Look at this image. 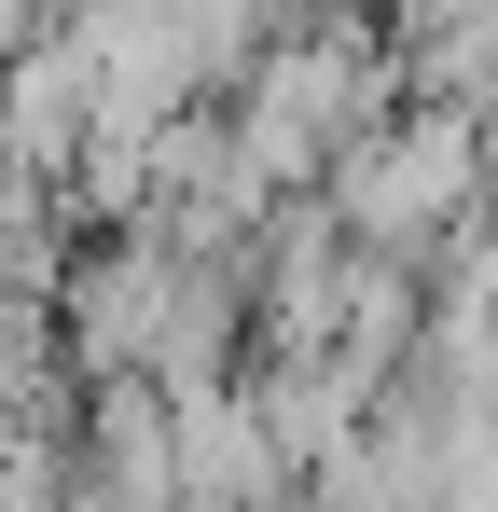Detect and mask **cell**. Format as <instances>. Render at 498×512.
Listing matches in <instances>:
<instances>
[{
    "mask_svg": "<svg viewBox=\"0 0 498 512\" xmlns=\"http://www.w3.org/2000/svg\"><path fill=\"white\" fill-rule=\"evenodd\" d=\"M83 125H97V56H83L70 28H28V42L0 56V167L56 180L83 153Z\"/></svg>",
    "mask_w": 498,
    "mask_h": 512,
    "instance_id": "5",
    "label": "cell"
},
{
    "mask_svg": "<svg viewBox=\"0 0 498 512\" xmlns=\"http://www.w3.org/2000/svg\"><path fill=\"white\" fill-rule=\"evenodd\" d=\"M277 512H319V499H305V485H291V499H277Z\"/></svg>",
    "mask_w": 498,
    "mask_h": 512,
    "instance_id": "9",
    "label": "cell"
},
{
    "mask_svg": "<svg viewBox=\"0 0 498 512\" xmlns=\"http://www.w3.org/2000/svg\"><path fill=\"white\" fill-rule=\"evenodd\" d=\"M332 222L388 263H429L471 208H485V111H443V97H402L388 125H360L332 153Z\"/></svg>",
    "mask_w": 498,
    "mask_h": 512,
    "instance_id": "1",
    "label": "cell"
},
{
    "mask_svg": "<svg viewBox=\"0 0 498 512\" xmlns=\"http://www.w3.org/2000/svg\"><path fill=\"white\" fill-rule=\"evenodd\" d=\"M70 402H83V374L56 346V291H14L0 305V429L14 416H70Z\"/></svg>",
    "mask_w": 498,
    "mask_h": 512,
    "instance_id": "7",
    "label": "cell"
},
{
    "mask_svg": "<svg viewBox=\"0 0 498 512\" xmlns=\"http://www.w3.org/2000/svg\"><path fill=\"white\" fill-rule=\"evenodd\" d=\"M166 291H180V236L166 222L70 236V263H56V346H70V374H153Z\"/></svg>",
    "mask_w": 498,
    "mask_h": 512,
    "instance_id": "2",
    "label": "cell"
},
{
    "mask_svg": "<svg viewBox=\"0 0 498 512\" xmlns=\"http://www.w3.org/2000/svg\"><path fill=\"white\" fill-rule=\"evenodd\" d=\"M166 416H180V512H277L305 471L277 457V429L249 402V374L222 388H166Z\"/></svg>",
    "mask_w": 498,
    "mask_h": 512,
    "instance_id": "4",
    "label": "cell"
},
{
    "mask_svg": "<svg viewBox=\"0 0 498 512\" xmlns=\"http://www.w3.org/2000/svg\"><path fill=\"white\" fill-rule=\"evenodd\" d=\"M291 14H374V0H291Z\"/></svg>",
    "mask_w": 498,
    "mask_h": 512,
    "instance_id": "8",
    "label": "cell"
},
{
    "mask_svg": "<svg viewBox=\"0 0 498 512\" xmlns=\"http://www.w3.org/2000/svg\"><path fill=\"white\" fill-rule=\"evenodd\" d=\"M70 512H180V416L153 374H83L70 402Z\"/></svg>",
    "mask_w": 498,
    "mask_h": 512,
    "instance_id": "3",
    "label": "cell"
},
{
    "mask_svg": "<svg viewBox=\"0 0 498 512\" xmlns=\"http://www.w3.org/2000/svg\"><path fill=\"white\" fill-rule=\"evenodd\" d=\"M374 28H388V70H402V97L498 111V0H374Z\"/></svg>",
    "mask_w": 498,
    "mask_h": 512,
    "instance_id": "6",
    "label": "cell"
}]
</instances>
